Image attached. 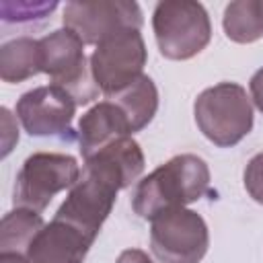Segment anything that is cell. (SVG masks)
Masks as SVG:
<instances>
[{
  "label": "cell",
  "mask_w": 263,
  "mask_h": 263,
  "mask_svg": "<svg viewBox=\"0 0 263 263\" xmlns=\"http://www.w3.org/2000/svg\"><path fill=\"white\" fill-rule=\"evenodd\" d=\"M210 189V168L197 154H177L136 183L132 193L134 212L152 220L175 208H187Z\"/></svg>",
  "instance_id": "cell-1"
},
{
  "label": "cell",
  "mask_w": 263,
  "mask_h": 263,
  "mask_svg": "<svg viewBox=\"0 0 263 263\" xmlns=\"http://www.w3.org/2000/svg\"><path fill=\"white\" fill-rule=\"evenodd\" d=\"M199 132L216 146L230 148L253 129V103L245 86L218 82L201 90L193 105Z\"/></svg>",
  "instance_id": "cell-2"
},
{
  "label": "cell",
  "mask_w": 263,
  "mask_h": 263,
  "mask_svg": "<svg viewBox=\"0 0 263 263\" xmlns=\"http://www.w3.org/2000/svg\"><path fill=\"white\" fill-rule=\"evenodd\" d=\"M158 51L166 60H189L212 39V23L203 4L193 0H162L152 14Z\"/></svg>",
  "instance_id": "cell-3"
},
{
  "label": "cell",
  "mask_w": 263,
  "mask_h": 263,
  "mask_svg": "<svg viewBox=\"0 0 263 263\" xmlns=\"http://www.w3.org/2000/svg\"><path fill=\"white\" fill-rule=\"evenodd\" d=\"M41 72L51 84L62 86L72 95L76 105H88L99 97V86L90 72V62L84 55V43L70 29H58L39 39Z\"/></svg>",
  "instance_id": "cell-4"
},
{
  "label": "cell",
  "mask_w": 263,
  "mask_h": 263,
  "mask_svg": "<svg viewBox=\"0 0 263 263\" xmlns=\"http://www.w3.org/2000/svg\"><path fill=\"white\" fill-rule=\"evenodd\" d=\"M80 173L78 160L70 154L35 152L16 173L12 203L14 208H27L41 214L55 193L76 185Z\"/></svg>",
  "instance_id": "cell-5"
},
{
  "label": "cell",
  "mask_w": 263,
  "mask_h": 263,
  "mask_svg": "<svg viewBox=\"0 0 263 263\" xmlns=\"http://www.w3.org/2000/svg\"><path fill=\"white\" fill-rule=\"evenodd\" d=\"M208 247V224L189 208H175L150 220V251L160 263H199Z\"/></svg>",
  "instance_id": "cell-6"
},
{
  "label": "cell",
  "mask_w": 263,
  "mask_h": 263,
  "mask_svg": "<svg viewBox=\"0 0 263 263\" xmlns=\"http://www.w3.org/2000/svg\"><path fill=\"white\" fill-rule=\"evenodd\" d=\"M146 60V43L136 29H125L103 39L88 58L92 78L105 97H113L144 76Z\"/></svg>",
  "instance_id": "cell-7"
},
{
  "label": "cell",
  "mask_w": 263,
  "mask_h": 263,
  "mask_svg": "<svg viewBox=\"0 0 263 263\" xmlns=\"http://www.w3.org/2000/svg\"><path fill=\"white\" fill-rule=\"evenodd\" d=\"M62 21L64 27L76 33L84 45H99L103 39L125 29L140 31L144 23L140 4L129 0L68 2Z\"/></svg>",
  "instance_id": "cell-8"
},
{
  "label": "cell",
  "mask_w": 263,
  "mask_h": 263,
  "mask_svg": "<svg viewBox=\"0 0 263 263\" xmlns=\"http://www.w3.org/2000/svg\"><path fill=\"white\" fill-rule=\"evenodd\" d=\"M76 101L68 90L55 84H45L27 90L16 101V117L29 136H68L76 113Z\"/></svg>",
  "instance_id": "cell-9"
},
{
  "label": "cell",
  "mask_w": 263,
  "mask_h": 263,
  "mask_svg": "<svg viewBox=\"0 0 263 263\" xmlns=\"http://www.w3.org/2000/svg\"><path fill=\"white\" fill-rule=\"evenodd\" d=\"M92 242L74 226L53 218L33 238L25 257L29 263H82Z\"/></svg>",
  "instance_id": "cell-10"
},
{
  "label": "cell",
  "mask_w": 263,
  "mask_h": 263,
  "mask_svg": "<svg viewBox=\"0 0 263 263\" xmlns=\"http://www.w3.org/2000/svg\"><path fill=\"white\" fill-rule=\"evenodd\" d=\"M132 125L125 113L109 99L92 105L78 121V144L80 154L86 160L105 146L132 136Z\"/></svg>",
  "instance_id": "cell-11"
},
{
  "label": "cell",
  "mask_w": 263,
  "mask_h": 263,
  "mask_svg": "<svg viewBox=\"0 0 263 263\" xmlns=\"http://www.w3.org/2000/svg\"><path fill=\"white\" fill-rule=\"evenodd\" d=\"M113 101L127 117L132 132L144 129L156 115L158 111V88L150 76H140L136 82L125 86L123 90L115 92L113 97H107Z\"/></svg>",
  "instance_id": "cell-12"
},
{
  "label": "cell",
  "mask_w": 263,
  "mask_h": 263,
  "mask_svg": "<svg viewBox=\"0 0 263 263\" xmlns=\"http://www.w3.org/2000/svg\"><path fill=\"white\" fill-rule=\"evenodd\" d=\"M41 72L39 39L16 37L0 47V78L4 82H23Z\"/></svg>",
  "instance_id": "cell-13"
},
{
  "label": "cell",
  "mask_w": 263,
  "mask_h": 263,
  "mask_svg": "<svg viewBox=\"0 0 263 263\" xmlns=\"http://www.w3.org/2000/svg\"><path fill=\"white\" fill-rule=\"evenodd\" d=\"M224 33L234 43H253L263 37V2L234 0L224 8Z\"/></svg>",
  "instance_id": "cell-14"
},
{
  "label": "cell",
  "mask_w": 263,
  "mask_h": 263,
  "mask_svg": "<svg viewBox=\"0 0 263 263\" xmlns=\"http://www.w3.org/2000/svg\"><path fill=\"white\" fill-rule=\"evenodd\" d=\"M45 226L39 212L14 208L0 222V253H27L33 238Z\"/></svg>",
  "instance_id": "cell-15"
},
{
  "label": "cell",
  "mask_w": 263,
  "mask_h": 263,
  "mask_svg": "<svg viewBox=\"0 0 263 263\" xmlns=\"http://www.w3.org/2000/svg\"><path fill=\"white\" fill-rule=\"evenodd\" d=\"M58 2H0V16L4 23H31L49 16Z\"/></svg>",
  "instance_id": "cell-16"
},
{
  "label": "cell",
  "mask_w": 263,
  "mask_h": 263,
  "mask_svg": "<svg viewBox=\"0 0 263 263\" xmlns=\"http://www.w3.org/2000/svg\"><path fill=\"white\" fill-rule=\"evenodd\" d=\"M242 183H245V189L247 193L263 205V152L255 154L247 166H245V173H242Z\"/></svg>",
  "instance_id": "cell-17"
},
{
  "label": "cell",
  "mask_w": 263,
  "mask_h": 263,
  "mask_svg": "<svg viewBox=\"0 0 263 263\" xmlns=\"http://www.w3.org/2000/svg\"><path fill=\"white\" fill-rule=\"evenodd\" d=\"M249 90H251V101L253 105L263 113V68H259L251 80H249Z\"/></svg>",
  "instance_id": "cell-18"
},
{
  "label": "cell",
  "mask_w": 263,
  "mask_h": 263,
  "mask_svg": "<svg viewBox=\"0 0 263 263\" xmlns=\"http://www.w3.org/2000/svg\"><path fill=\"white\" fill-rule=\"evenodd\" d=\"M117 263H154L142 249H125L117 257Z\"/></svg>",
  "instance_id": "cell-19"
},
{
  "label": "cell",
  "mask_w": 263,
  "mask_h": 263,
  "mask_svg": "<svg viewBox=\"0 0 263 263\" xmlns=\"http://www.w3.org/2000/svg\"><path fill=\"white\" fill-rule=\"evenodd\" d=\"M0 263H29L23 253H0Z\"/></svg>",
  "instance_id": "cell-20"
}]
</instances>
